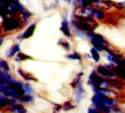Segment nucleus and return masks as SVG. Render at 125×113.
Masks as SVG:
<instances>
[{
	"label": "nucleus",
	"mask_w": 125,
	"mask_h": 113,
	"mask_svg": "<svg viewBox=\"0 0 125 113\" xmlns=\"http://www.w3.org/2000/svg\"><path fill=\"white\" fill-rule=\"evenodd\" d=\"M71 26L76 29H80L83 31H94L96 28H97V22L93 20V17L90 18H80V17H75L73 15V17L71 18Z\"/></svg>",
	"instance_id": "obj_1"
},
{
	"label": "nucleus",
	"mask_w": 125,
	"mask_h": 113,
	"mask_svg": "<svg viewBox=\"0 0 125 113\" xmlns=\"http://www.w3.org/2000/svg\"><path fill=\"white\" fill-rule=\"evenodd\" d=\"M22 18L20 17L18 14H12V15H8L5 18H2L1 29L6 32L14 31V30H18L20 28H22Z\"/></svg>",
	"instance_id": "obj_2"
},
{
	"label": "nucleus",
	"mask_w": 125,
	"mask_h": 113,
	"mask_svg": "<svg viewBox=\"0 0 125 113\" xmlns=\"http://www.w3.org/2000/svg\"><path fill=\"white\" fill-rule=\"evenodd\" d=\"M95 70H96L101 76L105 77V78H112V77H115L114 70H112L108 65H98L97 68H96Z\"/></svg>",
	"instance_id": "obj_3"
},
{
	"label": "nucleus",
	"mask_w": 125,
	"mask_h": 113,
	"mask_svg": "<svg viewBox=\"0 0 125 113\" xmlns=\"http://www.w3.org/2000/svg\"><path fill=\"white\" fill-rule=\"evenodd\" d=\"M92 104H93L100 112H103V113H110L111 112V106L105 105V104H103L102 102H100L95 94H94V96L92 97Z\"/></svg>",
	"instance_id": "obj_4"
},
{
	"label": "nucleus",
	"mask_w": 125,
	"mask_h": 113,
	"mask_svg": "<svg viewBox=\"0 0 125 113\" xmlns=\"http://www.w3.org/2000/svg\"><path fill=\"white\" fill-rule=\"evenodd\" d=\"M70 27H71V26H70V22H68L67 17L65 16V17H64V20L62 21L60 30H62V32L67 37V38H71V37H72V32H71V29H70Z\"/></svg>",
	"instance_id": "obj_5"
},
{
	"label": "nucleus",
	"mask_w": 125,
	"mask_h": 113,
	"mask_svg": "<svg viewBox=\"0 0 125 113\" xmlns=\"http://www.w3.org/2000/svg\"><path fill=\"white\" fill-rule=\"evenodd\" d=\"M36 30V23H31L30 26L24 30L21 36H19V39H27V38H30L32 35H34V32Z\"/></svg>",
	"instance_id": "obj_6"
},
{
	"label": "nucleus",
	"mask_w": 125,
	"mask_h": 113,
	"mask_svg": "<svg viewBox=\"0 0 125 113\" xmlns=\"http://www.w3.org/2000/svg\"><path fill=\"white\" fill-rule=\"evenodd\" d=\"M7 111H8V112H15V113H27V109H26L21 103L7 106Z\"/></svg>",
	"instance_id": "obj_7"
},
{
	"label": "nucleus",
	"mask_w": 125,
	"mask_h": 113,
	"mask_svg": "<svg viewBox=\"0 0 125 113\" xmlns=\"http://www.w3.org/2000/svg\"><path fill=\"white\" fill-rule=\"evenodd\" d=\"M112 70L115 73V76L125 81V67L124 66H119V65H115L112 67Z\"/></svg>",
	"instance_id": "obj_8"
},
{
	"label": "nucleus",
	"mask_w": 125,
	"mask_h": 113,
	"mask_svg": "<svg viewBox=\"0 0 125 113\" xmlns=\"http://www.w3.org/2000/svg\"><path fill=\"white\" fill-rule=\"evenodd\" d=\"M89 41H90V44H92V47L96 49L98 52H102V51H104L105 43H102V42L97 41V39H95V38H93V37H90Z\"/></svg>",
	"instance_id": "obj_9"
},
{
	"label": "nucleus",
	"mask_w": 125,
	"mask_h": 113,
	"mask_svg": "<svg viewBox=\"0 0 125 113\" xmlns=\"http://www.w3.org/2000/svg\"><path fill=\"white\" fill-rule=\"evenodd\" d=\"M109 82H110V87L115 88V89L122 90V89L124 88V82L121 81V80H118V78H115V77L109 78Z\"/></svg>",
	"instance_id": "obj_10"
},
{
	"label": "nucleus",
	"mask_w": 125,
	"mask_h": 113,
	"mask_svg": "<svg viewBox=\"0 0 125 113\" xmlns=\"http://www.w3.org/2000/svg\"><path fill=\"white\" fill-rule=\"evenodd\" d=\"M105 13L103 12L102 9L100 8H94L93 7V18H95V20H98V21H102V20H104L105 18Z\"/></svg>",
	"instance_id": "obj_11"
},
{
	"label": "nucleus",
	"mask_w": 125,
	"mask_h": 113,
	"mask_svg": "<svg viewBox=\"0 0 125 113\" xmlns=\"http://www.w3.org/2000/svg\"><path fill=\"white\" fill-rule=\"evenodd\" d=\"M19 52H20V44L16 43V44L10 46V49L7 51V57L8 58H13V57H15V55L18 54Z\"/></svg>",
	"instance_id": "obj_12"
},
{
	"label": "nucleus",
	"mask_w": 125,
	"mask_h": 113,
	"mask_svg": "<svg viewBox=\"0 0 125 113\" xmlns=\"http://www.w3.org/2000/svg\"><path fill=\"white\" fill-rule=\"evenodd\" d=\"M19 103L21 104H26V103H32L34 102V97L31 96V94H24V95L20 96L18 98Z\"/></svg>",
	"instance_id": "obj_13"
},
{
	"label": "nucleus",
	"mask_w": 125,
	"mask_h": 113,
	"mask_svg": "<svg viewBox=\"0 0 125 113\" xmlns=\"http://www.w3.org/2000/svg\"><path fill=\"white\" fill-rule=\"evenodd\" d=\"M20 14H21V18H22V22H23V23H28V20L31 17V13H30V12L24 8L22 12H20Z\"/></svg>",
	"instance_id": "obj_14"
},
{
	"label": "nucleus",
	"mask_w": 125,
	"mask_h": 113,
	"mask_svg": "<svg viewBox=\"0 0 125 113\" xmlns=\"http://www.w3.org/2000/svg\"><path fill=\"white\" fill-rule=\"evenodd\" d=\"M8 105H9V97L1 94L0 95V107L4 109V107H7Z\"/></svg>",
	"instance_id": "obj_15"
},
{
	"label": "nucleus",
	"mask_w": 125,
	"mask_h": 113,
	"mask_svg": "<svg viewBox=\"0 0 125 113\" xmlns=\"http://www.w3.org/2000/svg\"><path fill=\"white\" fill-rule=\"evenodd\" d=\"M90 55H92V58L94 59V61H95V62H100L101 57H100V52H98L96 49H94V47L90 49Z\"/></svg>",
	"instance_id": "obj_16"
},
{
	"label": "nucleus",
	"mask_w": 125,
	"mask_h": 113,
	"mask_svg": "<svg viewBox=\"0 0 125 113\" xmlns=\"http://www.w3.org/2000/svg\"><path fill=\"white\" fill-rule=\"evenodd\" d=\"M66 58L67 59H72V60H76V61H81L82 57H81V54L79 53V52H72V53L66 54Z\"/></svg>",
	"instance_id": "obj_17"
},
{
	"label": "nucleus",
	"mask_w": 125,
	"mask_h": 113,
	"mask_svg": "<svg viewBox=\"0 0 125 113\" xmlns=\"http://www.w3.org/2000/svg\"><path fill=\"white\" fill-rule=\"evenodd\" d=\"M18 73L21 75V76L26 80V81H30V80H32V81H36V78L34 76H31L30 74H28V73H26V72H23L22 69H18Z\"/></svg>",
	"instance_id": "obj_18"
},
{
	"label": "nucleus",
	"mask_w": 125,
	"mask_h": 113,
	"mask_svg": "<svg viewBox=\"0 0 125 113\" xmlns=\"http://www.w3.org/2000/svg\"><path fill=\"white\" fill-rule=\"evenodd\" d=\"M29 59H31L29 55L19 52L18 54H16V57H15V61H16V62H21V61H23V60H29Z\"/></svg>",
	"instance_id": "obj_19"
},
{
	"label": "nucleus",
	"mask_w": 125,
	"mask_h": 113,
	"mask_svg": "<svg viewBox=\"0 0 125 113\" xmlns=\"http://www.w3.org/2000/svg\"><path fill=\"white\" fill-rule=\"evenodd\" d=\"M82 76H83V73H82V72L78 73V74H76V76L74 77V80H73V82L71 83V86L73 87V88H75V87L78 86V84H79V83L81 82V77H82Z\"/></svg>",
	"instance_id": "obj_20"
},
{
	"label": "nucleus",
	"mask_w": 125,
	"mask_h": 113,
	"mask_svg": "<svg viewBox=\"0 0 125 113\" xmlns=\"http://www.w3.org/2000/svg\"><path fill=\"white\" fill-rule=\"evenodd\" d=\"M0 67L5 72H10V67H9L7 60H5V59H0Z\"/></svg>",
	"instance_id": "obj_21"
},
{
	"label": "nucleus",
	"mask_w": 125,
	"mask_h": 113,
	"mask_svg": "<svg viewBox=\"0 0 125 113\" xmlns=\"http://www.w3.org/2000/svg\"><path fill=\"white\" fill-rule=\"evenodd\" d=\"M74 107H75V105H72L70 100L65 102V103H64V105H62V109L65 110V111H70V110H73Z\"/></svg>",
	"instance_id": "obj_22"
},
{
	"label": "nucleus",
	"mask_w": 125,
	"mask_h": 113,
	"mask_svg": "<svg viewBox=\"0 0 125 113\" xmlns=\"http://www.w3.org/2000/svg\"><path fill=\"white\" fill-rule=\"evenodd\" d=\"M58 44L60 46H62L64 49L66 51H70V49H71V45L68 44V42H66V41H64V39H60V41L58 42Z\"/></svg>",
	"instance_id": "obj_23"
},
{
	"label": "nucleus",
	"mask_w": 125,
	"mask_h": 113,
	"mask_svg": "<svg viewBox=\"0 0 125 113\" xmlns=\"http://www.w3.org/2000/svg\"><path fill=\"white\" fill-rule=\"evenodd\" d=\"M23 89H24V92H26V94H32V92H34V89H32V87H31L29 83H24V84H23Z\"/></svg>",
	"instance_id": "obj_24"
},
{
	"label": "nucleus",
	"mask_w": 125,
	"mask_h": 113,
	"mask_svg": "<svg viewBox=\"0 0 125 113\" xmlns=\"http://www.w3.org/2000/svg\"><path fill=\"white\" fill-rule=\"evenodd\" d=\"M116 65H119V66H124L125 67V58H123V57H121V58L117 60Z\"/></svg>",
	"instance_id": "obj_25"
},
{
	"label": "nucleus",
	"mask_w": 125,
	"mask_h": 113,
	"mask_svg": "<svg viewBox=\"0 0 125 113\" xmlns=\"http://www.w3.org/2000/svg\"><path fill=\"white\" fill-rule=\"evenodd\" d=\"M87 112H88V113H100V111H98V110L93 105L92 107H89V109L87 110Z\"/></svg>",
	"instance_id": "obj_26"
},
{
	"label": "nucleus",
	"mask_w": 125,
	"mask_h": 113,
	"mask_svg": "<svg viewBox=\"0 0 125 113\" xmlns=\"http://www.w3.org/2000/svg\"><path fill=\"white\" fill-rule=\"evenodd\" d=\"M62 109V105H56V106H54V109H53V111L54 112H58V111H60Z\"/></svg>",
	"instance_id": "obj_27"
},
{
	"label": "nucleus",
	"mask_w": 125,
	"mask_h": 113,
	"mask_svg": "<svg viewBox=\"0 0 125 113\" xmlns=\"http://www.w3.org/2000/svg\"><path fill=\"white\" fill-rule=\"evenodd\" d=\"M89 2H92V4H100L101 2V0H88Z\"/></svg>",
	"instance_id": "obj_28"
},
{
	"label": "nucleus",
	"mask_w": 125,
	"mask_h": 113,
	"mask_svg": "<svg viewBox=\"0 0 125 113\" xmlns=\"http://www.w3.org/2000/svg\"><path fill=\"white\" fill-rule=\"evenodd\" d=\"M4 39H5V37L2 36L1 34H0V46L2 45V43H4Z\"/></svg>",
	"instance_id": "obj_29"
},
{
	"label": "nucleus",
	"mask_w": 125,
	"mask_h": 113,
	"mask_svg": "<svg viewBox=\"0 0 125 113\" xmlns=\"http://www.w3.org/2000/svg\"><path fill=\"white\" fill-rule=\"evenodd\" d=\"M86 58H88V59H90V58H92V55H90V54H86Z\"/></svg>",
	"instance_id": "obj_30"
},
{
	"label": "nucleus",
	"mask_w": 125,
	"mask_h": 113,
	"mask_svg": "<svg viewBox=\"0 0 125 113\" xmlns=\"http://www.w3.org/2000/svg\"><path fill=\"white\" fill-rule=\"evenodd\" d=\"M67 2H68V4H72V2H73V0H66Z\"/></svg>",
	"instance_id": "obj_31"
},
{
	"label": "nucleus",
	"mask_w": 125,
	"mask_h": 113,
	"mask_svg": "<svg viewBox=\"0 0 125 113\" xmlns=\"http://www.w3.org/2000/svg\"><path fill=\"white\" fill-rule=\"evenodd\" d=\"M1 73H2V69H1V67H0V75H1Z\"/></svg>",
	"instance_id": "obj_32"
},
{
	"label": "nucleus",
	"mask_w": 125,
	"mask_h": 113,
	"mask_svg": "<svg viewBox=\"0 0 125 113\" xmlns=\"http://www.w3.org/2000/svg\"><path fill=\"white\" fill-rule=\"evenodd\" d=\"M0 34H1V29H0Z\"/></svg>",
	"instance_id": "obj_33"
}]
</instances>
